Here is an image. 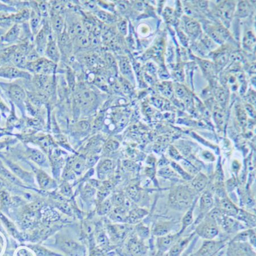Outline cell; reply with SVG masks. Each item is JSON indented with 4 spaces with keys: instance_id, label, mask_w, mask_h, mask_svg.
<instances>
[{
    "instance_id": "1",
    "label": "cell",
    "mask_w": 256,
    "mask_h": 256,
    "mask_svg": "<svg viewBox=\"0 0 256 256\" xmlns=\"http://www.w3.org/2000/svg\"><path fill=\"white\" fill-rule=\"evenodd\" d=\"M194 197L191 191L185 186H178L171 191L169 196V205L177 210H188L193 205Z\"/></svg>"
},
{
    "instance_id": "2",
    "label": "cell",
    "mask_w": 256,
    "mask_h": 256,
    "mask_svg": "<svg viewBox=\"0 0 256 256\" xmlns=\"http://www.w3.org/2000/svg\"><path fill=\"white\" fill-rule=\"evenodd\" d=\"M1 88L3 94L10 99L20 109H23L24 102L26 98L25 89L21 85L17 82H3L0 81Z\"/></svg>"
},
{
    "instance_id": "3",
    "label": "cell",
    "mask_w": 256,
    "mask_h": 256,
    "mask_svg": "<svg viewBox=\"0 0 256 256\" xmlns=\"http://www.w3.org/2000/svg\"><path fill=\"white\" fill-rule=\"evenodd\" d=\"M56 64L46 58H39L35 61L28 62L25 70L35 74L47 75L53 73Z\"/></svg>"
},
{
    "instance_id": "4",
    "label": "cell",
    "mask_w": 256,
    "mask_h": 256,
    "mask_svg": "<svg viewBox=\"0 0 256 256\" xmlns=\"http://www.w3.org/2000/svg\"><path fill=\"white\" fill-rule=\"evenodd\" d=\"M195 235L205 240H213L219 234V226L213 220L208 217L196 228Z\"/></svg>"
},
{
    "instance_id": "5",
    "label": "cell",
    "mask_w": 256,
    "mask_h": 256,
    "mask_svg": "<svg viewBox=\"0 0 256 256\" xmlns=\"http://www.w3.org/2000/svg\"><path fill=\"white\" fill-rule=\"evenodd\" d=\"M0 78L29 81L31 79L32 75L25 70L13 66L3 65L0 67Z\"/></svg>"
},
{
    "instance_id": "6",
    "label": "cell",
    "mask_w": 256,
    "mask_h": 256,
    "mask_svg": "<svg viewBox=\"0 0 256 256\" xmlns=\"http://www.w3.org/2000/svg\"><path fill=\"white\" fill-rule=\"evenodd\" d=\"M226 245L225 241L205 240L201 248L194 255L195 256H214L219 253Z\"/></svg>"
},
{
    "instance_id": "7",
    "label": "cell",
    "mask_w": 256,
    "mask_h": 256,
    "mask_svg": "<svg viewBox=\"0 0 256 256\" xmlns=\"http://www.w3.org/2000/svg\"><path fill=\"white\" fill-rule=\"evenodd\" d=\"M226 256H256L255 249L249 243L232 241Z\"/></svg>"
},
{
    "instance_id": "8",
    "label": "cell",
    "mask_w": 256,
    "mask_h": 256,
    "mask_svg": "<svg viewBox=\"0 0 256 256\" xmlns=\"http://www.w3.org/2000/svg\"><path fill=\"white\" fill-rule=\"evenodd\" d=\"M22 24H14L0 38L5 46L17 45L22 37Z\"/></svg>"
},
{
    "instance_id": "9",
    "label": "cell",
    "mask_w": 256,
    "mask_h": 256,
    "mask_svg": "<svg viewBox=\"0 0 256 256\" xmlns=\"http://www.w3.org/2000/svg\"><path fill=\"white\" fill-rule=\"evenodd\" d=\"M51 30H49L47 25H43L35 35L34 39L35 49L39 56L44 55L48 39L51 34Z\"/></svg>"
},
{
    "instance_id": "10",
    "label": "cell",
    "mask_w": 256,
    "mask_h": 256,
    "mask_svg": "<svg viewBox=\"0 0 256 256\" xmlns=\"http://www.w3.org/2000/svg\"><path fill=\"white\" fill-rule=\"evenodd\" d=\"M181 235L178 233L169 234L162 237H158L157 246L161 254H165L171 249L174 244L177 242Z\"/></svg>"
},
{
    "instance_id": "11",
    "label": "cell",
    "mask_w": 256,
    "mask_h": 256,
    "mask_svg": "<svg viewBox=\"0 0 256 256\" xmlns=\"http://www.w3.org/2000/svg\"><path fill=\"white\" fill-rule=\"evenodd\" d=\"M45 57L50 61L57 64L60 59L59 47L53 35H49V39L46 47L45 54Z\"/></svg>"
},
{
    "instance_id": "12",
    "label": "cell",
    "mask_w": 256,
    "mask_h": 256,
    "mask_svg": "<svg viewBox=\"0 0 256 256\" xmlns=\"http://www.w3.org/2000/svg\"><path fill=\"white\" fill-rule=\"evenodd\" d=\"M195 235V234L194 233L186 237H180L169 251L168 254L169 256H181L190 245Z\"/></svg>"
},
{
    "instance_id": "13",
    "label": "cell",
    "mask_w": 256,
    "mask_h": 256,
    "mask_svg": "<svg viewBox=\"0 0 256 256\" xmlns=\"http://www.w3.org/2000/svg\"><path fill=\"white\" fill-rule=\"evenodd\" d=\"M221 226L223 229L229 234L238 233V231L245 229V227L242 224L228 215H226Z\"/></svg>"
},
{
    "instance_id": "14",
    "label": "cell",
    "mask_w": 256,
    "mask_h": 256,
    "mask_svg": "<svg viewBox=\"0 0 256 256\" xmlns=\"http://www.w3.org/2000/svg\"><path fill=\"white\" fill-rule=\"evenodd\" d=\"M214 204L213 195L209 192H206L202 194L200 199V209L203 213L210 211Z\"/></svg>"
},
{
    "instance_id": "15",
    "label": "cell",
    "mask_w": 256,
    "mask_h": 256,
    "mask_svg": "<svg viewBox=\"0 0 256 256\" xmlns=\"http://www.w3.org/2000/svg\"><path fill=\"white\" fill-rule=\"evenodd\" d=\"M196 201L193 204L187 213L184 216L182 219V227L181 230L179 232V234L181 235L185 231L187 228L190 226L194 222V210L195 208Z\"/></svg>"
},
{
    "instance_id": "16",
    "label": "cell",
    "mask_w": 256,
    "mask_h": 256,
    "mask_svg": "<svg viewBox=\"0 0 256 256\" xmlns=\"http://www.w3.org/2000/svg\"><path fill=\"white\" fill-rule=\"evenodd\" d=\"M51 29L58 37L62 33L64 26L63 19L61 15L53 14L51 18Z\"/></svg>"
},
{
    "instance_id": "17",
    "label": "cell",
    "mask_w": 256,
    "mask_h": 256,
    "mask_svg": "<svg viewBox=\"0 0 256 256\" xmlns=\"http://www.w3.org/2000/svg\"><path fill=\"white\" fill-rule=\"evenodd\" d=\"M222 210L227 215L230 217H235L239 214L238 208L236 207L230 200L227 198H223L221 201Z\"/></svg>"
},
{
    "instance_id": "18",
    "label": "cell",
    "mask_w": 256,
    "mask_h": 256,
    "mask_svg": "<svg viewBox=\"0 0 256 256\" xmlns=\"http://www.w3.org/2000/svg\"><path fill=\"white\" fill-rule=\"evenodd\" d=\"M30 10L31 13L29 24L32 34L35 35L40 30L39 27L41 23V16L39 15L37 12L35 10Z\"/></svg>"
},
{
    "instance_id": "19",
    "label": "cell",
    "mask_w": 256,
    "mask_h": 256,
    "mask_svg": "<svg viewBox=\"0 0 256 256\" xmlns=\"http://www.w3.org/2000/svg\"><path fill=\"white\" fill-rule=\"evenodd\" d=\"M174 223L171 222H165L158 225L155 228L154 235L160 237L171 233L173 230Z\"/></svg>"
},
{
    "instance_id": "20",
    "label": "cell",
    "mask_w": 256,
    "mask_h": 256,
    "mask_svg": "<svg viewBox=\"0 0 256 256\" xmlns=\"http://www.w3.org/2000/svg\"><path fill=\"white\" fill-rule=\"evenodd\" d=\"M129 249L132 253L137 256H142L146 253L145 247L135 239H132L129 242Z\"/></svg>"
},
{
    "instance_id": "21",
    "label": "cell",
    "mask_w": 256,
    "mask_h": 256,
    "mask_svg": "<svg viewBox=\"0 0 256 256\" xmlns=\"http://www.w3.org/2000/svg\"><path fill=\"white\" fill-rule=\"evenodd\" d=\"M14 24L13 13H0V29L6 31Z\"/></svg>"
},
{
    "instance_id": "22",
    "label": "cell",
    "mask_w": 256,
    "mask_h": 256,
    "mask_svg": "<svg viewBox=\"0 0 256 256\" xmlns=\"http://www.w3.org/2000/svg\"><path fill=\"white\" fill-rule=\"evenodd\" d=\"M208 179L205 175L200 174L197 176L193 181V185L195 189L198 191H201L207 184Z\"/></svg>"
},
{
    "instance_id": "23",
    "label": "cell",
    "mask_w": 256,
    "mask_h": 256,
    "mask_svg": "<svg viewBox=\"0 0 256 256\" xmlns=\"http://www.w3.org/2000/svg\"><path fill=\"white\" fill-rule=\"evenodd\" d=\"M17 11V10L15 8L8 5V4L3 1H0V13H14Z\"/></svg>"
},
{
    "instance_id": "24",
    "label": "cell",
    "mask_w": 256,
    "mask_h": 256,
    "mask_svg": "<svg viewBox=\"0 0 256 256\" xmlns=\"http://www.w3.org/2000/svg\"><path fill=\"white\" fill-rule=\"evenodd\" d=\"M8 166L10 167L11 170L13 171L16 175H17L19 178L22 179L25 178L26 174L19 166H16L14 164L12 163H8Z\"/></svg>"
},
{
    "instance_id": "25",
    "label": "cell",
    "mask_w": 256,
    "mask_h": 256,
    "mask_svg": "<svg viewBox=\"0 0 256 256\" xmlns=\"http://www.w3.org/2000/svg\"><path fill=\"white\" fill-rule=\"evenodd\" d=\"M30 157L34 161L37 163H41L43 161V155L39 153L38 151L33 150L30 152Z\"/></svg>"
},
{
    "instance_id": "26",
    "label": "cell",
    "mask_w": 256,
    "mask_h": 256,
    "mask_svg": "<svg viewBox=\"0 0 256 256\" xmlns=\"http://www.w3.org/2000/svg\"><path fill=\"white\" fill-rule=\"evenodd\" d=\"M145 215H146V213H145L144 211H136L135 213L131 216L130 221L132 223L137 222L140 218H142Z\"/></svg>"
},
{
    "instance_id": "27",
    "label": "cell",
    "mask_w": 256,
    "mask_h": 256,
    "mask_svg": "<svg viewBox=\"0 0 256 256\" xmlns=\"http://www.w3.org/2000/svg\"><path fill=\"white\" fill-rule=\"evenodd\" d=\"M138 233L141 238H146L149 235V231L147 228L142 227L138 230Z\"/></svg>"
},
{
    "instance_id": "28",
    "label": "cell",
    "mask_w": 256,
    "mask_h": 256,
    "mask_svg": "<svg viewBox=\"0 0 256 256\" xmlns=\"http://www.w3.org/2000/svg\"><path fill=\"white\" fill-rule=\"evenodd\" d=\"M0 111L3 114H5L9 111V108L7 107L5 103L2 101L1 95H0Z\"/></svg>"
},
{
    "instance_id": "29",
    "label": "cell",
    "mask_w": 256,
    "mask_h": 256,
    "mask_svg": "<svg viewBox=\"0 0 256 256\" xmlns=\"http://www.w3.org/2000/svg\"><path fill=\"white\" fill-rule=\"evenodd\" d=\"M118 28L120 31L123 34L126 33L127 24L125 21H122L118 24Z\"/></svg>"
},
{
    "instance_id": "30",
    "label": "cell",
    "mask_w": 256,
    "mask_h": 256,
    "mask_svg": "<svg viewBox=\"0 0 256 256\" xmlns=\"http://www.w3.org/2000/svg\"><path fill=\"white\" fill-rule=\"evenodd\" d=\"M79 42L82 46H86L89 45V41L85 36L81 35L79 38Z\"/></svg>"
},
{
    "instance_id": "31",
    "label": "cell",
    "mask_w": 256,
    "mask_h": 256,
    "mask_svg": "<svg viewBox=\"0 0 256 256\" xmlns=\"http://www.w3.org/2000/svg\"><path fill=\"white\" fill-rule=\"evenodd\" d=\"M164 170H162V175H164V177H171L174 175L173 171L170 169L169 168H166V169Z\"/></svg>"
},
{
    "instance_id": "32",
    "label": "cell",
    "mask_w": 256,
    "mask_h": 256,
    "mask_svg": "<svg viewBox=\"0 0 256 256\" xmlns=\"http://www.w3.org/2000/svg\"><path fill=\"white\" fill-rule=\"evenodd\" d=\"M110 209V205L109 203L106 202L104 204L103 207H102V212L103 214H106L108 211Z\"/></svg>"
},
{
    "instance_id": "33",
    "label": "cell",
    "mask_w": 256,
    "mask_h": 256,
    "mask_svg": "<svg viewBox=\"0 0 256 256\" xmlns=\"http://www.w3.org/2000/svg\"><path fill=\"white\" fill-rule=\"evenodd\" d=\"M98 239L99 242L104 243L106 241V237L105 235L102 234L101 235H99Z\"/></svg>"
},
{
    "instance_id": "34",
    "label": "cell",
    "mask_w": 256,
    "mask_h": 256,
    "mask_svg": "<svg viewBox=\"0 0 256 256\" xmlns=\"http://www.w3.org/2000/svg\"><path fill=\"white\" fill-rule=\"evenodd\" d=\"M5 47V46L3 45L1 39H0V51H1L3 49V48Z\"/></svg>"
},
{
    "instance_id": "35",
    "label": "cell",
    "mask_w": 256,
    "mask_h": 256,
    "mask_svg": "<svg viewBox=\"0 0 256 256\" xmlns=\"http://www.w3.org/2000/svg\"><path fill=\"white\" fill-rule=\"evenodd\" d=\"M181 256H195L194 254L191 255L182 254Z\"/></svg>"
},
{
    "instance_id": "36",
    "label": "cell",
    "mask_w": 256,
    "mask_h": 256,
    "mask_svg": "<svg viewBox=\"0 0 256 256\" xmlns=\"http://www.w3.org/2000/svg\"></svg>"
}]
</instances>
